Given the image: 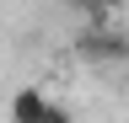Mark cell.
Segmentation results:
<instances>
[{"label":"cell","mask_w":129,"mask_h":123,"mask_svg":"<svg viewBox=\"0 0 129 123\" xmlns=\"http://www.w3.org/2000/svg\"><path fill=\"white\" fill-rule=\"evenodd\" d=\"M75 54L86 59V64H124L129 59V38L118 27H108V22H91L86 32L75 38Z\"/></svg>","instance_id":"cell-1"},{"label":"cell","mask_w":129,"mask_h":123,"mask_svg":"<svg viewBox=\"0 0 129 123\" xmlns=\"http://www.w3.org/2000/svg\"><path fill=\"white\" fill-rule=\"evenodd\" d=\"M43 107H48V91H43V86H22V91L11 96V123H38Z\"/></svg>","instance_id":"cell-2"},{"label":"cell","mask_w":129,"mask_h":123,"mask_svg":"<svg viewBox=\"0 0 129 123\" xmlns=\"http://www.w3.org/2000/svg\"><path fill=\"white\" fill-rule=\"evenodd\" d=\"M113 6H124V0H70V11H81L86 22H108Z\"/></svg>","instance_id":"cell-3"},{"label":"cell","mask_w":129,"mask_h":123,"mask_svg":"<svg viewBox=\"0 0 129 123\" xmlns=\"http://www.w3.org/2000/svg\"><path fill=\"white\" fill-rule=\"evenodd\" d=\"M38 123H75V118H70V112H64V107H59V102H48V107H43V118H38Z\"/></svg>","instance_id":"cell-4"}]
</instances>
